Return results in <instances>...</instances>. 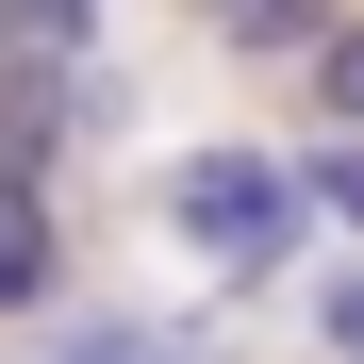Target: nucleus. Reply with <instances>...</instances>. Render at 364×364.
<instances>
[{"label":"nucleus","instance_id":"1","mask_svg":"<svg viewBox=\"0 0 364 364\" xmlns=\"http://www.w3.org/2000/svg\"><path fill=\"white\" fill-rule=\"evenodd\" d=\"M149 215H166V249H199L215 282H282L331 232L315 199H298V149H166L149 166Z\"/></svg>","mask_w":364,"mask_h":364},{"label":"nucleus","instance_id":"2","mask_svg":"<svg viewBox=\"0 0 364 364\" xmlns=\"http://www.w3.org/2000/svg\"><path fill=\"white\" fill-rule=\"evenodd\" d=\"M83 67H33V50H0V182H50V166H67L83 149Z\"/></svg>","mask_w":364,"mask_h":364},{"label":"nucleus","instance_id":"3","mask_svg":"<svg viewBox=\"0 0 364 364\" xmlns=\"http://www.w3.org/2000/svg\"><path fill=\"white\" fill-rule=\"evenodd\" d=\"M50 298H67V215H50V182H0V331Z\"/></svg>","mask_w":364,"mask_h":364},{"label":"nucleus","instance_id":"4","mask_svg":"<svg viewBox=\"0 0 364 364\" xmlns=\"http://www.w3.org/2000/svg\"><path fill=\"white\" fill-rule=\"evenodd\" d=\"M199 17H215V50H249V67H298L348 0H199Z\"/></svg>","mask_w":364,"mask_h":364},{"label":"nucleus","instance_id":"5","mask_svg":"<svg viewBox=\"0 0 364 364\" xmlns=\"http://www.w3.org/2000/svg\"><path fill=\"white\" fill-rule=\"evenodd\" d=\"M298 116H315V133H364V17H331L298 50Z\"/></svg>","mask_w":364,"mask_h":364},{"label":"nucleus","instance_id":"6","mask_svg":"<svg viewBox=\"0 0 364 364\" xmlns=\"http://www.w3.org/2000/svg\"><path fill=\"white\" fill-rule=\"evenodd\" d=\"M0 50H33V67H83V50H100V0H0Z\"/></svg>","mask_w":364,"mask_h":364},{"label":"nucleus","instance_id":"7","mask_svg":"<svg viewBox=\"0 0 364 364\" xmlns=\"http://www.w3.org/2000/svg\"><path fill=\"white\" fill-rule=\"evenodd\" d=\"M298 199H315V215H348V232H364V133H315V149H298Z\"/></svg>","mask_w":364,"mask_h":364},{"label":"nucleus","instance_id":"8","mask_svg":"<svg viewBox=\"0 0 364 364\" xmlns=\"http://www.w3.org/2000/svg\"><path fill=\"white\" fill-rule=\"evenodd\" d=\"M67 364H182V348H166V331H83Z\"/></svg>","mask_w":364,"mask_h":364},{"label":"nucleus","instance_id":"9","mask_svg":"<svg viewBox=\"0 0 364 364\" xmlns=\"http://www.w3.org/2000/svg\"><path fill=\"white\" fill-rule=\"evenodd\" d=\"M315 315H331V348L364 364V282H331V298H315Z\"/></svg>","mask_w":364,"mask_h":364}]
</instances>
